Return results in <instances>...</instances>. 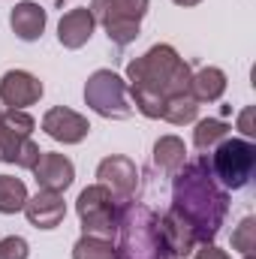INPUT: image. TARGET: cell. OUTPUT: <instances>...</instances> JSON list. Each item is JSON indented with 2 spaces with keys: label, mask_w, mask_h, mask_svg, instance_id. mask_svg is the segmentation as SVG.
Masks as SVG:
<instances>
[{
  "label": "cell",
  "mask_w": 256,
  "mask_h": 259,
  "mask_svg": "<svg viewBox=\"0 0 256 259\" xmlns=\"http://www.w3.org/2000/svg\"><path fill=\"white\" fill-rule=\"evenodd\" d=\"M42 130H46V136H52L55 142L78 145V142L88 139L91 124H88L84 115H78V112H72V109H66V106H55V109H49V112L42 115Z\"/></svg>",
  "instance_id": "cell-10"
},
{
  "label": "cell",
  "mask_w": 256,
  "mask_h": 259,
  "mask_svg": "<svg viewBox=\"0 0 256 259\" xmlns=\"http://www.w3.org/2000/svg\"><path fill=\"white\" fill-rule=\"evenodd\" d=\"M151 0H91V15L97 24H103L106 36L115 46H130L139 39V24L148 15Z\"/></svg>",
  "instance_id": "cell-5"
},
{
  "label": "cell",
  "mask_w": 256,
  "mask_h": 259,
  "mask_svg": "<svg viewBox=\"0 0 256 259\" xmlns=\"http://www.w3.org/2000/svg\"><path fill=\"white\" fill-rule=\"evenodd\" d=\"M30 256V247L21 235H6L0 241V259H27Z\"/></svg>",
  "instance_id": "cell-25"
},
{
  "label": "cell",
  "mask_w": 256,
  "mask_h": 259,
  "mask_svg": "<svg viewBox=\"0 0 256 259\" xmlns=\"http://www.w3.org/2000/svg\"><path fill=\"white\" fill-rule=\"evenodd\" d=\"M211 172L223 190H241L256 172V145L250 139H223L211 148Z\"/></svg>",
  "instance_id": "cell-4"
},
{
  "label": "cell",
  "mask_w": 256,
  "mask_h": 259,
  "mask_svg": "<svg viewBox=\"0 0 256 259\" xmlns=\"http://www.w3.org/2000/svg\"><path fill=\"white\" fill-rule=\"evenodd\" d=\"M58 3H64V0H58Z\"/></svg>",
  "instance_id": "cell-30"
},
{
  "label": "cell",
  "mask_w": 256,
  "mask_h": 259,
  "mask_svg": "<svg viewBox=\"0 0 256 259\" xmlns=\"http://www.w3.org/2000/svg\"><path fill=\"white\" fill-rule=\"evenodd\" d=\"M160 232H163V241H166V250H169V259H187L199 247L193 229L187 226V220L181 214H175L172 208L160 217Z\"/></svg>",
  "instance_id": "cell-13"
},
{
  "label": "cell",
  "mask_w": 256,
  "mask_h": 259,
  "mask_svg": "<svg viewBox=\"0 0 256 259\" xmlns=\"http://www.w3.org/2000/svg\"><path fill=\"white\" fill-rule=\"evenodd\" d=\"M172 178V211L187 220L199 244H211L229 214V190L217 184L205 154L184 160Z\"/></svg>",
  "instance_id": "cell-1"
},
{
  "label": "cell",
  "mask_w": 256,
  "mask_h": 259,
  "mask_svg": "<svg viewBox=\"0 0 256 259\" xmlns=\"http://www.w3.org/2000/svg\"><path fill=\"white\" fill-rule=\"evenodd\" d=\"M118 244L115 259H169L163 232H160V217L139 202L121 205L118 217Z\"/></svg>",
  "instance_id": "cell-3"
},
{
  "label": "cell",
  "mask_w": 256,
  "mask_h": 259,
  "mask_svg": "<svg viewBox=\"0 0 256 259\" xmlns=\"http://www.w3.org/2000/svg\"><path fill=\"white\" fill-rule=\"evenodd\" d=\"M75 211L81 220L84 235L94 238H106L112 241L118 232V217H121V205L115 202V196L109 193L103 184H91L84 187L75 199Z\"/></svg>",
  "instance_id": "cell-6"
},
{
  "label": "cell",
  "mask_w": 256,
  "mask_h": 259,
  "mask_svg": "<svg viewBox=\"0 0 256 259\" xmlns=\"http://www.w3.org/2000/svg\"><path fill=\"white\" fill-rule=\"evenodd\" d=\"M24 142H27V139L15 136L12 130H6L0 124V163H18V154H21Z\"/></svg>",
  "instance_id": "cell-24"
},
{
  "label": "cell",
  "mask_w": 256,
  "mask_h": 259,
  "mask_svg": "<svg viewBox=\"0 0 256 259\" xmlns=\"http://www.w3.org/2000/svg\"><path fill=\"white\" fill-rule=\"evenodd\" d=\"M72 259H115V244L106 241V238L81 235L72 244Z\"/></svg>",
  "instance_id": "cell-21"
},
{
  "label": "cell",
  "mask_w": 256,
  "mask_h": 259,
  "mask_svg": "<svg viewBox=\"0 0 256 259\" xmlns=\"http://www.w3.org/2000/svg\"><path fill=\"white\" fill-rule=\"evenodd\" d=\"M30 172H33L39 190H52V193H64L66 187H72V181H75L72 160L64 157V154H55V151H42Z\"/></svg>",
  "instance_id": "cell-11"
},
{
  "label": "cell",
  "mask_w": 256,
  "mask_h": 259,
  "mask_svg": "<svg viewBox=\"0 0 256 259\" xmlns=\"http://www.w3.org/2000/svg\"><path fill=\"white\" fill-rule=\"evenodd\" d=\"M190 94L196 103H217L226 94V72L220 66H202L199 72H193Z\"/></svg>",
  "instance_id": "cell-16"
},
{
  "label": "cell",
  "mask_w": 256,
  "mask_h": 259,
  "mask_svg": "<svg viewBox=\"0 0 256 259\" xmlns=\"http://www.w3.org/2000/svg\"><path fill=\"white\" fill-rule=\"evenodd\" d=\"M0 124L6 130H12L15 136H21V139H30V133L36 130V121H33L27 112H18V109H3Z\"/></svg>",
  "instance_id": "cell-23"
},
{
  "label": "cell",
  "mask_w": 256,
  "mask_h": 259,
  "mask_svg": "<svg viewBox=\"0 0 256 259\" xmlns=\"http://www.w3.org/2000/svg\"><path fill=\"white\" fill-rule=\"evenodd\" d=\"M46 21H49L46 9H42L39 3H33V0H21V3H15L12 12H9V27H12V33H15L18 39H24V42H36V39L42 36V30H46Z\"/></svg>",
  "instance_id": "cell-15"
},
{
  "label": "cell",
  "mask_w": 256,
  "mask_h": 259,
  "mask_svg": "<svg viewBox=\"0 0 256 259\" xmlns=\"http://www.w3.org/2000/svg\"><path fill=\"white\" fill-rule=\"evenodd\" d=\"M84 103L94 109L100 118H115L124 121L133 115V106L127 100V78H121L112 69H97L84 81Z\"/></svg>",
  "instance_id": "cell-7"
},
{
  "label": "cell",
  "mask_w": 256,
  "mask_h": 259,
  "mask_svg": "<svg viewBox=\"0 0 256 259\" xmlns=\"http://www.w3.org/2000/svg\"><path fill=\"white\" fill-rule=\"evenodd\" d=\"M238 130L244 133V139H250L256 130H253V106H247V109H241V115H238Z\"/></svg>",
  "instance_id": "cell-27"
},
{
  "label": "cell",
  "mask_w": 256,
  "mask_h": 259,
  "mask_svg": "<svg viewBox=\"0 0 256 259\" xmlns=\"http://www.w3.org/2000/svg\"><path fill=\"white\" fill-rule=\"evenodd\" d=\"M163 121L175 124V127H184V124H193L199 118V103L193 100V94H178V97H169L166 106H163Z\"/></svg>",
  "instance_id": "cell-18"
},
{
  "label": "cell",
  "mask_w": 256,
  "mask_h": 259,
  "mask_svg": "<svg viewBox=\"0 0 256 259\" xmlns=\"http://www.w3.org/2000/svg\"><path fill=\"white\" fill-rule=\"evenodd\" d=\"M27 187L21 178L12 175H0V214H18L27 205Z\"/></svg>",
  "instance_id": "cell-19"
},
{
  "label": "cell",
  "mask_w": 256,
  "mask_h": 259,
  "mask_svg": "<svg viewBox=\"0 0 256 259\" xmlns=\"http://www.w3.org/2000/svg\"><path fill=\"white\" fill-rule=\"evenodd\" d=\"M193 253H196V259H229V253L220 250L214 241L211 244H199V250H193Z\"/></svg>",
  "instance_id": "cell-26"
},
{
  "label": "cell",
  "mask_w": 256,
  "mask_h": 259,
  "mask_svg": "<svg viewBox=\"0 0 256 259\" xmlns=\"http://www.w3.org/2000/svg\"><path fill=\"white\" fill-rule=\"evenodd\" d=\"M187 160V145L178 136H160L154 145V166L163 175H175Z\"/></svg>",
  "instance_id": "cell-17"
},
{
  "label": "cell",
  "mask_w": 256,
  "mask_h": 259,
  "mask_svg": "<svg viewBox=\"0 0 256 259\" xmlns=\"http://www.w3.org/2000/svg\"><path fill=\"white\" fill-rule=\"evenodd\" d=\"M172 3H178V6H196V3H202V0H172Z\"/></svg>",
  "instance_id": "cell-28"
},
{
  "label": "cell",
  "mask_w": 256,
  "mask_h": 259,
  "mask_svg": "<svg viewBox=\"0 0 256 259\" xmlns=\"http://www.w3.org/2000/svg\"><path fill=\"white\" fill-rule=\"evenodd\" d=\"M42 91H46L42 81H39L33 72H27V69H9V72H3V78H0V103H3L6 109L24 112L27 106L39 103Z\"/></svg>",
  "instance_id": "cell-9"
},
{
  "label": "cell",
  "mask_w": 256,
  "mask_h": 259,
  "mask_svg": "<svg viewBox=\"0 0 256 259\" xmlns=\"http://www.w3.org/2000/svg\"><path fill=\"white\" fill-rule=\"evenodd\" d=\"M24 214L30 220V226L36 229H58L66 217V202L64 193H52V190H39L36 196L27 199Z\"/></svg>",
  "instance_id": "cell-12"
},
{
  "label": "cell",
  "mask_w": 256,
  "mask_h": 259,
  "mask_svg": "<svg viewBox=\"0 0 256 259\" xmlns=\"http://www.w3.org/2000/svg\"><path fill=\"white\" fill-rule=\"evenodd\" d=\"M190 64L166 42L151 46L142 58L127 64V91L133 94V106L151 121L163 115L169 97L190 91Z\"/></svg>",
  "instance_id": "cell-2"
},
{
  "label": "cell",
  "mask_w": 256,
  "mask_h": 259,
  "mask_svg": "<svg viewBox=\"0 0 256 259\" xmlns=\"http://www.w3.org/2000/svg\"><path fill=\"white\" fill-rule=\"evenodd\" d=\"M97 184H103L109 193L115 196L118 205H127L136 196V187H139V172H136V163L130 157H121V154H112L106 160H100L97 166Z\"/></svg>",
  "instance_id": "cell-8"
},
{
  "label": "cell",
  "mask_w": 256,
  "mask_h": 259,
  "mask_svg": "<svg viewBox=\"0 0 256 259\" xmlns=\"http://www.w3.org/2000/svg\"><path fill=\"white\" fill-rule=\"evenodd\" d=\"M0 115H3V109H0Z\"/></svg>",
  "instance_id": "cell-29"
},
{
  "label": "cell",
  "mask_w": 256,
  "mask_h": 259,
  "mask_svg": "<svg viewBox=\"0 0 256 259\" xmlns=\"http://www.w3.org/2000/svg\"><path fill=\"white\" fill-rule=\"evenodd\" d=\"M94 27H97V21H94V15H91L88 6L69 9L58 21V42L64 49H69V52H75V49L88 46V39L94 36Z\"/></svg>",
  "instance_id": "cell-14"
},
{
  "label": "cell",
  "mask_w": 256,
  "mask_h": 259,
  "mask_svg": "<svg viewBox=\"0 0 256 259\" xmlns=\"http://www.w3.org/2000/svg\"><path fill=\"white\" fill-rule=\"evenodd\" d=\"M232 250H238L241 256H250L256 250V220L253 217H244L235 232H232Z\"/></svg>",
  "instance_id": "cell-22"
},
{
  "label": "cell",
  "mask_w": 256,
  "mask_h": 259,
  "mask_svg": "<svg viewBox=\"0 0 256 259\" xmlns=\"http://www.w3.org/2000/svg\"><path fill=\"white\" fill-rule=\"evenodd\" d=\"M226 136H229V124H226V121H220V118H205V121H199L196 130H193V145H196L199 151H211V148L220 145Z\"/></svg>",
  "instance_id": "cell-20"
}]
</instances>
